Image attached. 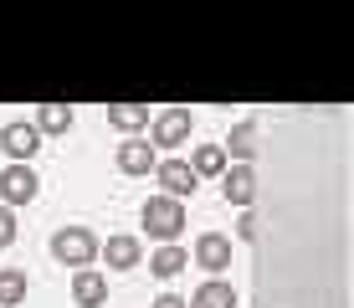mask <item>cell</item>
<instances>
[{"label": "cell", "mask_w": 354, "mask_h": 308, "mask_svg": "<svg viewBox=\"0 0 354 308\" xmlns=\"http://www.w3.org/2000/svg\"><path fill=\"white\" fill-rule=\"evenodd\" d=\"M144 226H149L154 242L175 246V237L185 231V201H169V195H149L144 201Z\"/></svg>", "instance_id": "cell-1"}, {"label": "cell", "mask_w": 354, "mask_h": 308, "mask_svg": "<svg viewBox=\"0 0 354 308\" xmlns=\"http://www.w3.org/2000/svg\"><path fill=\"white\" fill-rule=\"evenodd\" d=\"M52 257L62 267H93V257H97V237L88 226H62V231H52Z\"/></svg>", "instance_id": "cell-2"}, {"label": "cell", "mask_w": 354, "mask_h": 308, "mask_svg": "<svg viewBox=\"0 0 354 308\" xmlns=\"http://www.w3.org/2000/svg\"><path fill=\"white\" fill-rule=\"evenodd\" d=\"M190 129H195V114L190 108H165V114H154V123H149V150L160 154V150H180V144L190 139Z\"/></svg>", "instance_id": "cell-3"}, {"label": "cell", "mask_w": 354, "mask_h": 308, "mask_svg": "<svg viewBox=\"0 0 354 308\" xmlns=\"http://www.w3.org/2000/svg\"><path fill=\"white\" fill-rule=\"evenodd\" d=\"M36 190H41V180H36L31 165H6L0 170V201H6V211L10 206H31Z\"/></svg>", "instance_id": "cell-4"}, {"label": "cell", "mask_w": 354, "mask_h": 308, "mask_svg": "<svg viewBox=\"0 0 354 308\" xmlns=\"http://www.w3.org/2000/svg\"><path fill=\"white\" fill-rule=\"evenodd\" d=\"M0 150L10 154V165H31V154L41 150V134H36V123L10 118L6 129H0Z\"/></svg>", "instance_id": "cell-5"}, {"label": "cell", "mask_w": 354, "mask_h": 308, "mask_svg": "<svg viewBox=\"0 0 354 308\" xmlns=\"http://www.w3.org/2000/svg\"><path fill=\"white\" fill-rule=\"evenodd\" d=\"M195 267H205L211 278H221L231 267V237H221V231H205L201 242H195Z\"/></svg>", "instance_id": "cell-6"}, {"label": "cell", "mask_w": 354, "mask_h": 308, "mask_svg": "<svg viewBox=\"0 0 354 308\" xmlns=\"http://www.w3.org/2000/svg\"><path fill=\"white\" fill-rule=\"evenodd\" d=\"M221 195H226V206H252V201H257V170H252V165L221 170Z\"/></svg>", "instance_id": "cell-7"}, {"label": "cell", "mask_w": 354, "mask_h": 308, "mask_svg": "<svg viewBox=\"0 0 354 308\" xmlns=\"http://www.w3.org/2000/svg\"><path fill=\"white\" fill-rule=\"evenodd\" d=\"M154 180L165 185V195H169V201H185V195H195V185H201V180L190 175V165H185V159H160V165H154Z\"/></svg>", "instance_id": "cell-8"}, {"label": "cell", "mask_w": 354, "mask_h": 308, "mask_svg": "<svg viewBox=\"0 0 354 308\" xmlns=\"http://www.w3.org/2000/svg\"><path fill=\"white\" fill-rule=\"evenodd\" d=\"M72 298H77V308H103L108 303V278L97 273V267L72 273Z\"/></svg>", "instance_id": "cell-9"}, {"label": "cell", "mask_w": 354, "mask_h": 308, "mask_svg": "<svg viewBox=\"0 0 354 308\" xmlns=\"http://www.w3.org/2000/svg\"><path fill=\"white\" fill-rule=\"evenodd\" d=\"M154 165H160V154H154L144 139H129V144H118V170H124V175H149Z\"/></svg>", "instance_id": "cell-10"}, {"label": "cell", "mask_w": 354, "mask_h": 308, "mask_svg": "<svg viewBox=\"0 0 354 308\" xmlns=\"http://www.w3.org/2000/svg\"><path fill=\"white\" fill-rule=\"evenodd\" d=\"M185 308H236V288H231L226 278H211V282H201L195 288V298Z\"/></svg>", "instance_id": "cell-11"}, {"label": "cell", "mask_w": 354, "mask_h": 308, "mask_svg": "<svg viewBox=\"0 0 354 308\" xmlns=\"http://www.w3.org/2000/svg\"><path fill=\"white\" fill-rule=\"evenodd\" d=\"M97 252L108 257V267H118V273H124V267H139L144 246H139V237H108L103 246H97Z\"/></svg>", "instance_id": "cell-12"}, {"label": "cell", "mask_w": 354, "mask_h": 308, "mask_svg": "<svg viewBox=\"0 0 354 308\" xmlns=\"http://www.w3.org/2000/svg\"><path fill=\"white\" fill-rule=\"evenodd\" d=\"M221 154H231L236 165H252V154H257V123H236L231 139L221 144Z\"/></svg>", "instance_id": "cell-13"}, {"label": "cell", "mask_w": 354, "mask_h": 308, "mask_svg": "<svg viewBox=\"0 0 354 308\" xmlns=\"http://www.w3.org/2000/svg\"><path fill=\"white\" fill-rule=\"evenodd\" d=\"M185 267H190V252H185V246H160V252L149 257V273H154V278H180Z\"/></svg>", "instance_id": "cell-14"}, {"label": "cell", "mask_w": 354, "mask_h": 308, "mask_svg": "<svg viewBox=\"0 0 354 308\" xmlns=\"http://www.w3.org/2000/svg\"><path fill=\"white\" fill-rule=\"evenodd\" d=\"M108 123L124 129V134L144 129V123H149V103H108Z\"/></svg>", "instance_id": "cell-15"}, {"label": "cell", "mask_w": 354, "mask_h": 308, "mask_svg": "<svg viewBox=\"0 0 354 308\" xmlns=\"http://www.w3.org/2000/svg\"><path fill=\"white\" fill-rule=\"evenodd\" d=\"M31 123H36V134H67L72 129V108L67 103H41Z\"/></svg>", "instance_id": "cell-16"}, {"label": "cell", "mask_w": 354, "mask_h": 308, "mask_svg": "<svg viewBox=\"0 0 354 308\" xmlns=\"http://www.w3.org/2000/svg\"><path fill=\"white\" fill-rule=\"evenodd\" d=\"M26 303V273L21 267H6L0 273V308H21Z\"/></svg>", "instance_id": "cell-17"}, {"label": "cell", "mask_w": 354, "mask_h": 308, "mask_svg": "<svg viewBox=\"0 0 354 308\" xmlns=\"http://www.w3.org/2000/svg\"><path fill=\"white\" fill-rule=\"evenodd\" d=\"M226 170V154H221V144H201L195 150V159H190V175L201 180V175H221Z\"/></svg>", "instance_id": "cell-18"}, {"label": "cell", "mask_w": 354, "mask_h": 308, "mask_svg": "<svg viewBox=\"0 0 354 308\" xmlns=\"http://www.w3.org/2000/svg\"><path fill=\"white\" fill-rule=\"evenodd\" d=\"M10 242H16V216H10L6 206H0V252H6Z\"/></svg>", "instance_id": "cell-19"}, {"label": "cell", "mask_w": 354, "mask_h": 308, "mask_svg": "<svg viewBox=\"0 0 354 308\" xmlns=\"http://www.w3.org/2000/svg\"><path fill=\"white\" fill-rule=\"evenodd\" d=\"M236 231H241V242H252V237H257V231H262V221H257V216L247 211V216L236 221Z\"/></svg>", "instance_id": "cell-20"}, {"label": "cell", "mask_w": 354, "mask_h": 308, "mask_svg": "<svg viewBox=\"0 0 354 308\" xmlns=\"http://www.w3.org/2000/svg\"><path fill=\"white\" fill-rule=\"evenodd\" d=\"M149 308H185V298H175V293H160V298H154Z\"/></svg>", "instance_id": "cell-21"}]
</instances>
